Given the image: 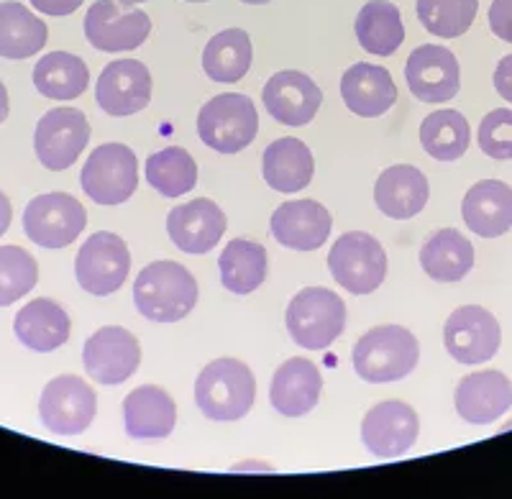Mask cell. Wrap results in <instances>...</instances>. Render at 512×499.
Listing matches in <instances>:
<instances>
[{
  "label": "cell",
  "instance_id": "obj_44",
  "mask_svg": "<svg viewBox=\"0 0 512 499\" xmlns=\"http://www.w3.org/2000/svg\"><path fill=\"white\" fill-rule=\"evenodd\" d=\"M6 118H8V90L6 85L0 82V123L6 121Z\"/></svg>",
  "mask_w": 512,
  "mask_h": 499
},
{
  "label": "cell",
  "instance_id": "obj_40",
  "mask_svg": "<svg viewBox=\"0 0 512 499\" xmlns=\"http://www.w3.org/2000/svg\"><path fill=\"white\" fill-rule=\"evenodd\" d=\"M489 29L502 41L512 44V0H492L489 6Z\"/></svg>",
  "mask_w": 512,
  "mask_h": 499
},
{
  "label": "cell",
  "instance_id": "obj_43",
  "mask_svg": "<svg viewBox=\"0 0 512 499\" xmlns=\"http://www.w3.org/2000/svg\"><path fill=\"white\" fill-rule=\"evenodd\" d=\"M11 218H13V208H11V200L0 192V236L8 231L11 226Z\"/></svg>",
  "mask_w": 512,
  "mask_h": 499
},
{
  "label": "cell",
  "instance_id": "obj_11",
  "mask_svg": "<svg viewBox=\"0 0 512 499\" xmlns=\"http://www.w3.org/2000/svg\"><path fill=\"white\" fill-rule=\"evenodd\" d=\"M502 331L497 318L479 305H464L448 315L443 328V343L451 359L459 364L477 366L495 359L500 351Z\"/></svg>",
  "mask_w": 512,
  "mask_h": 499
},
{
  "label": "cell",
  "instance_id": "obj_38",
  "mask_svg": "<svg viewBox=\"0 0 512 499\" xmlns=\"http://www.w3.org/2000/svg\"><path fill=\"white\" fill-rule=\"evenodd\" d=\"M36 279L39 267L29 251L21 246H0V308L29 295Z\"/></svg>",
  "mask_w": 512,
  "mask_h": 499
},
{
  "label": "cell",
  "instance_id": "obj_37",
  "mask_svg": "<svg viewBox=\"0 0 512 499\" xmlns=\"http://www.w3.org/2000/svg\"><path fill=\"white\" fill-rule=\"evenodd\" d=\"M479 0H418V18L438 39H456L472 29Z\"/></svg>",
  "mask_w": 512,
  "mask_h": 499
},
{
  "label": "cell",
  "instance_id": "obj_18",
  "mask_svg": "<svg viewBox=\"0 0 512 499\" xmlns=\"http://www.w3.org/2000/svg\"><path fill=\"white\" fill-rule=\"evenodd\" d=\"M226 215L213 200L195 198L169 210L167 231L172 244L185 254H208L226 233Z\"/></svg>",
  "mask_w": 512,
  "mask_h": 499
},
{
  "label": "cell",
  "instance_id": "obj_27",
  "mask_svg": "<svg viewBox=\"0 0 512 499\" xmlns=\"http://www.w3.org/2000/svg\"><path fill=\"white\" fill-rule=\"evenodd\" d=\"M464 223L482 238L505 236L512 228V187L500 180L477 182L466 192Z\"/></svg>",
  "mask_w": 512,
  "mask_h": 499
},
{
  "label": "cell",
  "instance_id": "obj_9",
  "mask_svg": "<svg viewBox=\"0 0 512 499\" xmlns=\"http://www.w3.org/2000/svg\"><path fill=\"white\" fill-rule=\"evenodd\" d=\"M88 213L67 192H47L31 200L24 210V231L31 244L44 249H64L82 233Z\"/></svg>",
  "mask_w": 512,
  "mask_h": 499
},
{
  "label": "cell",
  "instance_id": "obj_35",
  "mask_svg": "<svg viewBox=\"0 0 512 499\" xmlns=\"http://www.w3.org/2000/svg\"><path fill=\"white\" fill-rule=\"evenodd\" d=\"M146 182L164 198H180L198 185V164L182 146H167L146 162Z\"/></svg>",
  "mask_w": 512,
  "mask_h": 499
},
{
  "label": "cell",
  "instance_id": "obj_47",
  "mask_svg": "<svg viewBox=\"0 0 512 499\" xmlns=\"http://www.w3.org/2000/svg\"><path fill=\"white\" fill-rule=\"evenodd\" d=\"M187 3H205V0H187Z\"/></svg>",
  "mask_w": 512,
  "mask_h": 499
},
{
  "label": "cell",
  "instance_id": "obj_19",
  "mask_svg": "<svg viewBox=\"0 0 512 499\" xmlns=\"http://www.w3.org/2000/svg\"><path fill=\"white\" fill-rule=\"evenodd\" d=\"M456 412L472 425H489L512 407V382L502 372L487 369L464 377L456 387Z\"/></svg>",
  "mask_w": 512,
  "mask_h": 499
},
{
  "label": "cell",
  "instance_id": "obj_7",
  "mask_svg": "<svg viewBox=\"0 0 512 499\" xmlns=\"http://www.w3.org/2000/svg\"><path fill=\"white\" fill-rule=\"evenodd\" d=\"M82 190L98 205H121L136 192L139 164L126 144H103L82 167Z\"/></svg>",
  "mask_w": 512,
  "mask_h": 499
},
{
  "label": "cell",
  "instance_id": "obj_31",
  "mask_svg": "<svg viewBox=\"0 0 512 499\" xmlns=\"http://www.w3.org/2000/svg\"><path fill=\"white\" fill-rule=\"evenodd\" d=\"M47 24L36 18L24 3H0V57L29 59L47 44Z\"/></svg>",
  "mask_w": 512,
  "mask_h": 499
},
{
  "label": "cell",
  "instance_id": "obj_34",
  "mask_svg": "<svg viewBox=\"0 0 512 499\" xmlns=\"http://www.w3.org/2000/svg\"><path fill=\"white\" fill-rule=\"evenodd\" d=\"M254 47L244 29H226L208 41L203 52V70L216 82H239L249 72Z\"/></svg>",
  "mask_w": 512,
  "mask_h": 499
},
{
  "label": "cell",
  "instance_id": "obj_21",
  "mask_svg": "<svg viewBox=\"0 0 512 499\" xmlns=\"http://www.w3.org/2000/svg\"><path fill=\"white\" fill-rule=\"evenodd\" d=\"M331 213L315 200L282 203L272 215V236L277 244L295 251H315L331 236Z\"/></svg>",
  "mask_w": 512,
  "mask_h": 499
},
{
  "label": "cell",
  "instance_id": "obj_1",
  "mask_svg": "<svg viewBox=\"0 0 512 499\" xmlns=\"http://www.w3.org/2000/svg\"><path fill=\"white\" fill-rule=\"evenodd\" d=\"M134 302L154 323H177L198 305V282L177 262L146 264L136 277Z\"/></svg>",
  "mask_w": 512,
  "mask_h": 499
},
{
  "label": "cell",
  "instance_id": "obj_26",
  "mask_svg": "<svg viewBox=\"0 0 512 499\" xmlns=\"http://www.w3.org/2000/svg\"><path fill=\"white\" fill-rule=\"evenodd\" d=\"M70 315L59 302L39 297L31 300L29 305L18 310L16 320H13V331L16 338L24 343L26 349L39 351V354H49V351L59 349L70 338Z\"/></svg>",
  "mask_w": 512,
  "mask_h": 499
},
{
  "label": "cell",
  "instance_id": "obj_14",
  "mask_svg": "<svg viewBox=\"0 0 512 499\" xmlns=\"http://www.w3.org/2000/svg\"><path fill=\"white\" fill-rule=\"evenodd\" d=\"M90 141V123L77 108H52L36 126L34 149L52 172L70 169Z\"/></svg>",
  "mask_w": 512,
  "mask_h": 499
},
{
  "label": "cell",
  "instance_id": "obj_13",
  "mask_svg": "<svg viewBox=\"0 0 512 499\" xmlns=\"http://www.w3.org/2000/svg\"><path fill=\"white\" fill-rule=\"evenodd\" d=\"M82 364L95 382L116 387V384L126 382L128 377H134L136 369H139V338L121 325H105L85 341Z\"/></svg>",
  "mask_w": 512,
  "mask_h": 499
},
{
  "label": "cell",
  "instance_id": "obj_10",
  "mask_svg": "<svg viewBox=\"0 0 512 499\" xmlns=\"http://www.w3.org/2000/svg\"><path fill=\"white\" fill-rule=\"evenodd\" d=\"M131 272V251L126 241L111 231H98L80 246L75 259L77 282L90 295H113Z\"/></svg>",
  "mask_w": 512,
  "mask_h": 499
},
{
  "label": "cell",
  "instance_id": "obj_20",
  "mask_svg": "<svg viewBox=\"0 0 512 499\" xmlns=\"http://www.w3.org/2000/svg\"><path fill=\"white\" fill-rule=\"evenodd\" d=\"M323 93L305 72L285 70L277 72L264 85V105L274 121L285 126H305L315 118Z\"/></svg>",
  "mask_w": 512,
  "mask_h": 499
},
{
  "label": "cell",
  "instance_id": "obj_41",
  "mask_svg": "<svg viewBox=\"0 0 512 499\" xmlns=\"http://www.w3.org/2000/svg\"><path fill=\"white\" fill-rule=\"evenodd\" d=\"M31 6L44 16H70L82 6V0H31Z\"/></svg>",
  "mask_w": 512,
  "mask_h": 499
},
{
  "label": "cell",
  "instance_id": "obj_39",
  "mask_svg": "<svg viewBox=\"0 0 512 499\" xmlns=\"http://www.w3.org/2000/svg\"><path fill=\"white\" fill-rule=\"evenodd\" d=\"M479 149L497 162L512 159V111L497 108L484 116L479 123Z\"/></svg>",
  "mask_w": 512,
  "mask_h": 499
},
{
  "label": "cell",
  "instance_id": "obj_17",
  "mask_svg": "<svg viewBox=\"0 0 512 499\" xmlns=\"http://www.w3.org/2000/svg\"><path fill=\"white\" fill-rule=\"evenodd\" d=\"M95 100L108 116H134L152 100V75L139 59L111 62L95 85Z\"/></svg>",
  "mask_w": 512,
  "mask_h": 499
},
{
  "label": "cell",
  "instance_id": "obj_42",
  "mask_svg": "<svg viewBox=\"0 0 512 499\" xmlns=\"http://www.w3.org/2000/svg\"><path fill=\"white\" fill-rule=\"evenodd\" d=\"M495 88L502 95V100L512 103V54H507L495 70Z\"/></svg>",
  "mask_w": 512,
  "mask_h": 499
},
{
  "label": "cell",
  "instance_id": "obj_33",
  "mask_svg": "<svg viewBox=\"0 0 512 499\" xmlns=\"http://www.w3.org/2000/svg\"><path fill=\"white\" fill-rule=\"evenodd\" d=\"M90 85L88 64L67 52H52L41 57L34 67V88L44 98L75 100Z\"/></svg>",
  "mask_w": 512,
  "mask_h": 499
},
{
  "label": "cell",
  "instance_id": "obj_12",
  "mask_svg": "<svg viewBox=\"0 0 512 499\" xmlns=\"http://www.w3.org/2000/svg\"><path fill=\"white\" fill-rule=\"evenodd\" d=\"M152 34V18L134 6L95 0L85 16V36L100 52H131Z\"/></svg>",
  "mask_w": 512,
  "mask_h": 499
},
{
  "label": "cell",
  "instance_id": "obj_15",
  "mask_svg": "<svg viewBox=\"0 0 512 499\" xmlns=\"http://www.w3.org/2000/svg\"><path fill=\"white\" fill-rule=\"evenodd\" d=\"M420 420L410 405L387 400L374 405L361 423V441L379 459H400L415 446Z\"/></svg>",
  "mask_w": 512,
  "mask_h": 499
},
{
  "label": "cell",
  "instance_id": "obj_4",
  "mask_svg": "<svg viewBox=\"0 0 512 499\" xmlns=\"http://www.w3.org/2000/svg\"><path fill=\"white\" fill-rule=\"evenodd\" d=\"M290 338L308 351L328 349L346 325V302L326 287H305L287 305Z\"/></svg>",
  "mask_w": 512,
  "mask_h": 499
},
{
  "label": "cell",
  "instance_id": "obj_24",
  "mask_svg": "<svg viewBox=\"0 0 512 499\" xmlns=\"http://www.w3.org/2000/svg\"><path fill=\"white\" fill-rule=\"evenodd\" d=\"M323 379L318 366L308 359H290L274 372L269 400L285 418H303L318 405Z\"/></svg>",
  "mask_w": 512,
  "mask_h": 499
},
{
  "label": "cell",
  "instance_id": "obj_16",
  "mask_svg": "<svg viewBox=\"0 0 512 499\" xmlns=\"http://www.w3.org/2000/svg\"><path fill=\"white\" fill-rule=\"evenodd\" d=\"M410 93L423 103H446L454 100L461 85L459 59L454 52L438 44H423L408 57L405 67Z\"/></svg>",
  "mask_w": 512,
  "mask_h": 499
},
{
  "label": "cell",
  "instance_id": "obj_25",
  "mask_svg": "<svg viewBox=\"0 0 512 499\" xmlns=\"http://www.w3.org/2000/svg\"><path fill=\"white\" fill-rule=\"evenodd\" d=\"M428 180L413 164H395L387 167L374 182V203L387 218L408 221L428 203Z\"/></svg>",
  "mask_w": 512,
  "mask_h": 499
},
{
  "label": "cell",
  "instance_id": "obj_2",
  "mask_svg": "<svg viewBox=\"0 0 512 499\" xmlns=\"http://www.w3.org/2000/svg\"><path fill=\"white\" fill-rule=\"evenodd\" d=\"M418 338L402 325H377L354 343V369L364 382L387 384L408 377L418 366Z\"/></svg>",
  "mask_w": 512,
  "mask_h": 499
},
{
  "label": "cell",
  "instance_id": "obj_32",
  "mask_svg": "<svg viewBox=\"0 0 512 499\" xmlns=\"http://www.w3.org/2000/svg\"><path fill=\"white\" fill-rule=\"evenodd\" d=\"M221 282L233 295H249L259 290L267 279V249L262 244L233 238L218 256Z\"/></svg>",
  "mask_w": 512,
  "mask_h": 499
},
{
  "label": "cell",
  "instance_id": "obj_22",
  "mask_svg": "<svg viewBox=\"0 0 512 499\" xmlns=\"http://www.w3.org/2000/svg\"><path fill=\"white\" fill-rule=\"evenodd\" d=\"M126 433L136 441H157L172 436L177 425V405L167 389L157 384H144L128 392L123 400Z\"/></svg>",
  "mask_w": 512,
  "mask_h": 499
},
{
  "label": "cell",
  "instance_id": "obj_29",
  "mask_svg": "<svg viewBox=\"0 0 512 499\" xmlns=\"http://www.w3.org/2000/svg\"><path fill=\"white\" fill-rule=\"evenodd\" d=\"M420 267L436 282L454 285L474 267V246L456 228H441L420 249Z\"/></svg>",
  "mask_w": 512,
  "mask_h": 499
},
{
  "label": "cell",
  "instance_id": "obj_6",
  "mask_svg": "<svg viewBox=\"0 0 512 499\" xmlns=\"http://www.w3.org/2000/svg\"><path fill=\"white\" fill-rule=\"evenodd\" d=\"M328 267L338 285L351 295H369L387 277V254L377 238L364 231L338 236L328 254Z\"/></svg>",
  "mask_w": 512,
  "mask_h": 499
},
{
  "label": "cell",
  "instance_id": "obj_3",
  "mask_svg": "<svg viewBox=\"0 0 512 499\" xmlns=\"http://www.w3.org/2000/svg\"><path fill=\"white\" fill-rule=\"evenodd\" d=\"M256 382L249 366L239 359L210 361L195 382V405L208 420L231 423L254 407Z\"/></svg>",
  "mask_w": 512,
  "mask_h": 499
},
{
  "label": "cell",
  "instance_id": "obj_23",
  "mask_svg": "<svg viewBox=\"0 0 512 499\" xmlns=\"http://www.w3.org/2000/svg\"><path fill=\"white\" fill-rule=\"evenodd\" d=\"M341 98L356 116L377 118L397 103V85L384 67L359 62L341 77Z\"/></svg>",
  "mask_w": 512,
  "mask_h": 499
},
{
  "label": "cell",
  "instance_id": "obj_46",
  "mask_svg": "<svg viewBox=\"0 0 512 499\" xmlns=\"http://www.w3.org/2000/svg\"><path fill=\"white\" fill-rule=\"evenodd\" d=\"M118 3H123V6H134V3H144V0H118Z\"/></svg>",
  "mask_w": 512,
  "mask_h": 499
},
{
  "label": "cell",
  "instance_id": "obj_45",
  "mask_svg": "<svg viewBox=\"0 0 512 499\" xmlns=\"http://www.w3.org/2000/svg\"><path fill=\"white\" fill-rule=\"evenodd\" d=\"M241 3H249V6H264L269 0H241Z\"/></svg>",
  "mask_w": 512,
  "mask_h": 499
},
{
  "label": "cell",
  "instance_id": "obj_36",
  "mask_svg": "<svg viewBox=\"0 0 512 499\" xmlns=\"http://www.w3.org/2000/svg\"><path fill=\"white\" fill-rule=\"evenodd\" d=\"M469 121L459 111H436L420 126V144L438 162H456L469 149Z\"/></svg>",
  "mask_w": 512,
  "mask_h": 499
},
{
  "label": "cell",
  "instance_id": "obj_30",
  "mask_svg": "<svg viewBox=\"0 0 512 499\" xmlns=\"http://www.w3.org/2000/svg\"><path fill=\"white\" fill-rule=\"evenodd\" d=\"M356 39L374 57H390L405 41L402 13L390 0H369L356 16Z\"/></svg>",
  "mask_w": 512,
  "mask_h": 499
},
{
  "label": "cell",
  "instance_id": "obj_28",
  "mask_svg": "<svg viewBox=\"0 0 512 499\" xmlns=\"http://www.w3.org/2000/svg\"><path fill=\"white\" fill-rule=\"evenodd\" d=\"M264 180L277 192H297L310 185L315 172L313 151L300 139H277L267 146L262 159Z\"/></svg>",
  "mask_w": 512,
  "mask_h": 499
},
{
  "label": "cell",
  "instance_id": "obj_8",
  "mask_svg": "<svg viewBox=\"0 0 512 499\" xmlns=\"http://www.w3.org/2000/svg\"><path fill=\"white\" fill-rule=\"evenodd\" d=\"M98 412V395L85 379L62 374L44 387L39 415L44 428L57 436H80L93 425Z\"/></svg>",
  "mask_w": 512,
  "mask_h": 499
},
{
  "label": "cell",
  "instance_id": "obj_5",
  "mask_svg": "<svg viewBox=\"0 0 512 499\" xmlns=\"http://www.w3.org/2000/svg\"><path fill=\"white\" fill-rule=\"evenodd\" d=\"M259 131L256 105L249 95L223 93L200 108L198 134L205 146L218 154H236L244 151Z\"/></svg>",
  "mask_w": 512,
  "mask_h": 499
}]
</instances>
